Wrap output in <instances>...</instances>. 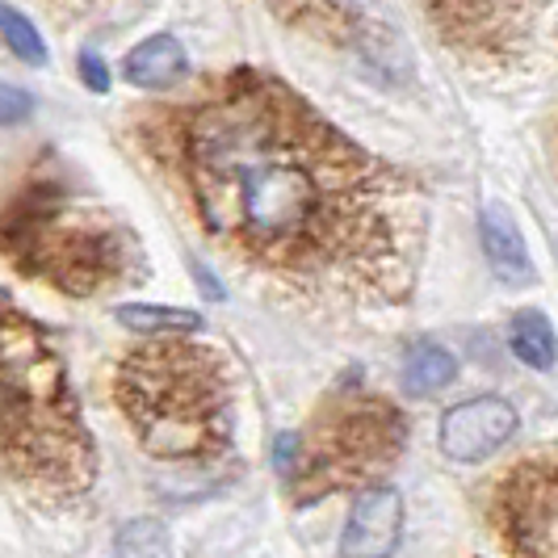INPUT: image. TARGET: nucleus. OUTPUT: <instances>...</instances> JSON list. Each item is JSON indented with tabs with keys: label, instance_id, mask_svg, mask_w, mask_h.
Segmentation results:
<instances>
[{
	"label": "nucleus",
	"instance_id": "1",
	"mask_svg": "<svg viewBox=\"0 0 558 558\" xmlns=\"http://www.w3.org/2000/svg\"><path fill=\"white\" fill-rule=\"evenodd\" d=\"M156 160L235 260L315 303H403L424 197L260 72H231L151 126Z\"/></svg>",
	"mask_w": 558,
	"mask_h": 558
},
{
	"label": "nucleus",
	"instance_id": "2",
	"mask_svg": "<svg viewBox=\"0 0 558 558\" xmlns=\"http://www.w3.org/2000/svg\"><path fill=\"white\" fill-rule=\"evenodd\" d=\"M0 475L51 504L76 500L97 478L63 357L9 294H0Z\"/></svg>",
	"mask_w": 558,
	"mask_h": 558
},
{
	"label": "nucleus",
	"instance_id": "3",
	"mask_svg": "<svg viewBox=\"0 0 558 558\" xmlns=\"http://www.w3.org/2000/svg\"><path fill=\"white\" fill-rule=\"evenodd\" d=\"M113 399L135 441L160 462H210L231 441V383L215 349L165 336L126 353Z\"/></svg>",
	"mask_w": 558,
	"mask_h": 558
},
{
	"label": "nucleus",
	"instance_id": "4",
	"mask_svg": "<svg viewBox=\"0 0 558 558\" xmlns=\"http://www.w3.org/2000/svg\"><path fill=\"white\" fill-rule=\"evenodd\" d=\"M0 252L26 278L72 299H93L135 274V240L106 206L63 181L34 177L0 215Z\"/></svg>",
	"mask_w": 558,
	"mask_h": 558
},
{
	"label": "nucleus",
	"instance_id": "5",
	"mask_svg": "<svg viewBox=\"0 0 558 558\" xmlns=\"http://www.w3.org/2000/svg\"><path fill=\"white\" fill-rule=\"evenodd\" d=\"M408 420L391 399L336 395L303 433H294V471L286 475L294 504L328 500L336 492L374 483L399 458Z\"/></svg>",
	"mask_w": 558,
	"mask_h": 558
},
{
	"label": "nucleus",
	"instance_id": "6",
	"mask_svg": "<svg viewBox=\"0 0 558 558\" xmlns=\"http://www.w3.org/2000/svg\"><path fill=\"white\" fill-rule=\"evenodd\" d=\"M433 29L453 56L492 68H517L530 59L550 0H420Z\"/></svg>",
	"mask_w": 558,
	"mask_h": 558
},
{
	"label": "nucleus",
	"instance_id": "7",
	"mask_svg": "<svg viewBox=\"0 0 558 558\" xmlns=\"http://www.w3.org/2000/svg\"><path fill=\"white\" fill-rule=\"evenodd\" d=\"M492 525L508 558H558V446L517 462L500 478Z\"/></svg>",
	"mask_w": 558,
	"mask_h": 558
},
{
	"label": "nucleus",
	"instance_id": "8",
	"mask_svg": "<svg viewBox=\"0 0 558 558\" xmlns=\"http://www.w3.org/2000/svg\"><path fill=\"white\" fill-rule=\"evenodd\" d=\"M517 433V412L496 395H478L441 416V449L453 462H478Z\"/></svg>",
	"mask_w": 558,
	"mask_h": 558
},
{
	"label": "nucleus",
	"instance_id": "9",
	"mask_svg": "<svg viewBox=\"0 0 558 558\" xmlns=\"http://www.w3.org/2000/svg\"><path fill=\"white\" fill-rule=\"evenodd\" d=\"M403 533V500L387 483L362 487L340 537V558H391Z\"/></svg>",
	"mask_w": 558,
	"mask_h": 558
},
{
	"label": "nucleus",
	"instance_id": "10",
	"mask_svg": "<svg viewBox=\"0 0 558 558\" xmlns=\"http://www.w3.org/2000/svg\"><path fill=\"white\" fill-rule=\"evenodd\" d=\"M478 235H483V252H487V265L504 286H530L533 281V260L530 248L521 240V231L512 223V215L504 206H487L483 219H478Z\"/></svg>",
	"mask_w": 558,
	"mask_h": 558
},
{
	"label": "nucleus",
	"instance_id": "11",
	"mask_svg": "<svg viewBox=\"0 0 558 558\" xmlns=\"http://www.w3.org/2000/svg\"><path fill=\"white\" fill-rule=\"evenodd\" d=\"M185 47L172 38V34H156L140 43L131 56L122 59V76L143 88V93H165L172 84L185 76Z\"/></svg>",
	"mask_w": 558,
	"mask_h": 558
},
{
	"label": "nucleus",
	"instance_id": "12",
	"mask_svg": "<svg viewBox=\"0 0 558 558\" xmlns=\"http://www.w3.org/2000/svg\"><path fill=\"white\" fill-rule=\"evenodd\" d=\"M453 374H458V362H453V353L441 349V344H412L408 349V357H403V387L412 395H437L446 391L449 383H453Z\"/></svg>",
	"mask_w": 558,
	"mask_h": 558
},
{
	"label": "nucleus",
	"instance_id": "13",
	"mask_svg": "<svg viewBox=\"0 0 558 558\" xmlns=\"http://www.w3.org/2000/svg\"><path fill=\"white\" fill-rule=\"evenodd\" d=\"M508 344H512V353L525 365H533V369H550V365L558 362L555 328H550V319H546L542 311H521V315L512 319V328H508Z\"/></svg>",
	"mask_w": 558,
	"mask_h": 558
},
{
	"label": "nucleus",
	"instance_id": "14",
	"mask_svg": "<svg viewBox=\"0 0 558 558\" xmlns=\"http://www.w3.org/2000/svg\"><path fill=\"white\" fill-rule=\"evenodd\" d=\"M113 558H172V537L165 521L156 517H135L113 537Z\"/></svg>",
	"mask_w": 558,
	"mask_h": 558
},
{
	"label": "nucleus",
	"instance_id": "15",
	"mask_svg": "<svg viewBox=\"0 0 558 558\" xmlns=\"http://www.w3.org/2000/svg\"><path fill=\"white\" fill-rule=\"evenodd\" d=\"M118 319L131 332H147V336H181V332H194L197 324H202L194 311L151 307V303H126V307H118Z\"/></svg>",
	"mask_w": 558,
	"mask_h": 558
},
{
	"label": "nucleus",
	"instance_id": "16",
	"mask_svg": "<svg viewBox=\"0 0 558 558\" xmlns=\"http://www.w3.org/2000/svg\"><path fill=\"white\" fill-rule=\"evenodd\" d=\"M0 38H4V47L13 51L17 59H26V63H47V43H43V34L34 29L26 13H17V9H9V4H0Z\"/></svg>",
	"mask_w": 558,
	"mask_h": 558
},
{
	"label": "nucleus",
	"instance_id": "17",
	"mask_svg": "<svg viewBox=\"0 0 558 558\" xmlns=\"http://www.w3.org/2000/svg\"><path fill=\"white\" fill-rule=\"evenodd\" d=\"M29 113H34V97L26 88L0 81V126H17V122H26Z\"/></svg>",
	"mask_w": 558,
	"mask_h": 558
},
{
	"label": "nucleus",
	"instance_id": "18",
	"mask_svg": "<svg viewBox=\"0 0 558 558\" xmlns=\"http://www.w3.org/2000/svg\"><path fill=\"white\" fill-rule=\"evenodd\" d=\"M81 76L88 81L93 93H106V88H110V72H106V63H101L97 56H88V51L81 56Z\"/></svg>",
	"mask_w": 558,
	"mask_h": 558
}]
</instances>
